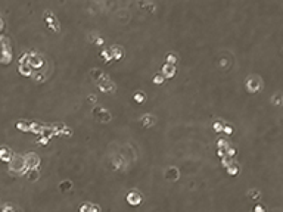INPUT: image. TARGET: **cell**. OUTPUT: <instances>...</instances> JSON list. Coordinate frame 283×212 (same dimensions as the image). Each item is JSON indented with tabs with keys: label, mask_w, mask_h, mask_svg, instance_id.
I'll return each instance as SVG.
<instances>
[{
	"label": "cell",
	"mask_w": 283,
	"mask_h": 212,
	"mask_svg": "<svg viewBox=\"0 0 283 212\" xmlns=\"http://www.w3.org/2000/svg\"><path fill=\"white\" fill-rule=\"evenodd\" d=\"M252 80H254V83H251L249 80H246V89L251 93H255V91H258L261 89V80L257 78V77H252Z\"/></svg>",
	"instance_id": "6"
},
{
	"label": "cell",
	"mask_w": 283,
	"mask_h": 212,
	"mask_svg": "<svg viewBox=\"0 0 283 212\" xmlns=\"http://www.w3.org/2000/svg\"><path fill=\"white\" fill-rule=\"evenodd\" d=\"M90 212H100L99 205H93V203H91V205H90Z\"/></svg>",
	"instance_id": "27"
},
{
	"label": "cell",
	"mask_w": 283,
	"mask_h": 212,
	"mask_svg": "<svg viewBox=\"0 0 283 212\" xmlns=\"http://www.w3.org/2000/svg\"><path fill=\"white\" fill-rule=\"evenodd\" d=\"M12 158H13V153H12V150L9 149V147H6V146L0 147V159H2V161H5V162H11Z\"/></svg>",
	"instance_id": "7"
},
{
	"label": "cell",
	"mask_w": 283,
	"mask_h": 212,
	"mask_svg": "<svg viewBox=\"0 0 283 212\" xmlns=\"http://www.w3.org/2000/svg\"><path fill=\"white\" fill-rule=\"evenodd\" d=\"M127 202H128L130 205H133V206H137V205H140V203L143 202V196H142L137 190H131V191L127 194Z\"/></svg>",
	"instance_id": "2"
},
{
	"label": "cell",
	"mask_w": 283,
	"mask_h": 212,
	"mask_svg": "<svg viewBox=\"0 0 283 212\" xmlns=\"http://www.w3.org/2000/svg\"><path fill=\"white\" fill-rule=\"evenodd\" d=\"M24 161H25V165H27V168H28V169L37 168V165L40 164V158L37 156L35 153H28L27 156L24 158Z\"/></svg>",
	"instance_id": "3"
},
{
	"label": "cell",
	"mask_w": 283,
	"mask_h": 212,
	"mask_svg": "<svg viewBox=\"0 0 283 212\" xmlns=\"http://www.w3.org/2000/svg\"><path fill=\"white\" fill-rule=\"evenodd\" d=\"M223 127H224V122H215L214 124L215 131H223Z\"/></svg>",
	"instance_id": "25"
},
{
	"label": "cell",
	"mask_w": 283,
	"mask_h": 212,
	"mask_svg": "<svg viewBox=\"0 0 283 212\" xmlns=\"http://www.w3.org/2000/svg\"><path fill=\"white\" fill-rule=\"evenodd\" d=\"M0 60H2V64H5V65H8L9 60H11V50H9L8 44L0 46Z\"/></svg>",
	"instance_id": "5"
},
{
	"label": "cell",
	"mask_w": 283,
	"mask_h": 212,
	"mask_svg": "<svg viewBox=\"0 0 283 212\" xmlns=\"http://www.w3.org/2000/svg\"><path fill=\"white\" fill-rule=\"evenodd\" d=\"M109 55H111V57L112 59H121L123 57V50L120 49V47H112L111 50H109Z\"/></svg>",
	"instance_id": "13"
},
{
	"label": "cell",
	"mask_w": 283,
	"mask_h": 212,
	"mask_svg": "<svg viewBox=\"0 0 283 212\" xmlns=\"http://www.w3.org/2000/svg\"><path fill=\"white\" fill-rule=\"evenodd\" d=\"M5 212H11V208H5Z\"/></svg>",
	"instance_id": "29"
},
{
	"label": "cell",
	"mask_w": 283,
	"mask_h": 212,
	"mask_svg": "<svg viewBox=\"0 0 283 212\" xmlns=\"http://www.w3.org/2000/svg\"><path fill=\"white\" fill-rule=\"evenodd\" d=\"M133 99H134L136 103H145L146 102V94L143 91H136L134 96H133Z\"/></svg>",
	"instance_id": "15"
},
{
	"label": "cell",
	"mask_w": 283,
	"mask_h": 212,
	"mask_svg": "<svg viewBox=\"0 0 283 212\" xmlns=\"http://www.w3.org/2000/svg\"><path fill=\"white\" fill-rule=\"evenodd\" d=\"M155 121H156V119H155V116L147 113V115H145V116L142 118V125H143L145 128H149V127H152V125L155 124Z\"/></svg>",
	"instance_id": "11"
},
{
	"label": "cell",
	"mask_w": 283,
	"mask_h": 212,
	"mask_svg": "<svg viewBox=\"0 0 283 212\" xmlns=\"http://www.w3.org/2000/svg\"><path fill=\"white\" fill-rule=\"evenodd\" d=\"M44 18H46V22H47V25H49V28H52L53 31H58V30H59V27L56 25V24H58L56 22V18H55V16H53L50 12H47V13H46Z\"/></svg>",
	"instance_id": "8"
},
{
	"label": "cell",
	"mask_w": 283,
	"mask_h": 212,
	"mask_svg": "<svg viewBox=\"0 0 283 212\" xmlns=\"http://www.w3.org/2000/svg\"><path fill=\"white\" fill-rule=\"evenodd\" d=\"M153 81H155V84H162V83H164V77H162V75H155V77H153Z\"/></svg>",
	"instance_id": "24"
},
{
	"label": "cell",
	"mask_w": 283,
	"mask_h": 212,
	"mask_svg": "<svg viewBox=\"0 0 283 212\" xmlns=\"http://www.w3.org/2000/svg\"><path fill=\"white\" fill-rule=\"evenodd\" d=\"M90 205L91 203H84L80 206V212H90Z\"/></svg>",
	"instance_id": "20"
},
{
	"label": "cell",
	"mask_w": 283,
	"mask_h": 212,
	"mask_svg": "<svg viewBox=\"0 0 283 212\" xmlns=\"http://www.w3.org/2000/svg\"><path fill=\"white\" fill-rule=\"evenodd\" d=\"M229 147V145H227V140H224V139H220L218 140V149H227Z\"/></svg>",
	"instance_id": "19"
},
{
	"label": "cell",
	"mask_w": 283,
	"mask_h": 212,
	"mask_svg": "<svg viewBox=\"0 0 283 212\" xmlns=\"http://www.w3.org/2000/svg\"><path fill=\"white\" fill-rule=\"evenodd\" d=\"M38 169L37 168H33V169H28L27 171V177H28V180L30 181H35V180H38Z\"/></svg>",
	"instance_id": "14"
},
{
	"label": "cell",
	"mask_w": 283,
	"mask_h": 212,
	"mask_svg": "<svg viewBox=\"0 0 283 212\" xmlns=\"http://www.w3.org/2000/svg\"><path fill=\"white\" fill-rule=\"evenodd\" d=\"M249 196L254 197V199H258V197H260V191H258V190H252V191L249 193Z\"/></svg>",
	"instance_id": "26"
},
{
	"label": "cell",
	"mask_w": 283,
	"mask_h": 212,
	"mask_svg": "<svg viewBox=\"0 0 283 212\" xmlns=\"http://www.w3.org/2000/svg\"><path fill=\"white\" fill-rule=\"evenodd\" d=\"M165 178L170 180V181H177L179 180V169L174 167H171L167 169V172H165Z\"/></svg>",
	"instance_id": "9"
},
{
	"label": "cell",
	"mask_w": 283,
	"mask_h": 212,
	"mask_svg": "<svg viewBox=\"0 0 283 212\" xmlns=\"http://www.w3.org/2000/svg\"><path fill=\"white\" fill-rule=\"evenodd\" d=\"M254 212H265V208H264V205H261V203L255 205V208H254Z\"/></svg>",
	"instance_id": "23"
},
{
	"label": "cell",
	"mask_w": 283,
	"mask_h": 212,
	"mask_svg": "<svg viewBox=\"0 0 283 212\" xmlns=\"http://www.w3.org/2000/svg\"><path fill=\"white\" fill-rule=\"evenodd\" d=\"M167 62H168L170 65H174V64L177 62V59H176V56L174 55H168L167 56Z\"/></svg>",
	"instance_id": "21"
},
{
	"label": "cell",
	"mask_w": 283,
	"mask_h": 212,
	"mask_svg": "<svg viewBox=\"0 0 283 212\" xmlns=\"http://www.w3.org/2000/svg\"><path fill=\"white\" fill-rule=\"evenodd\" d=\"M230 162H232V161H230V158H229V156H224V158H223V165H224V167H227V165H229Z\"/></svg>",
	"instance_id": "28"
},
{
	"label": "cell",
	"mask_w": 283,
	"mask_h": 212,
	"mask_svg": "<svg viewBox=\"0 0 283 212\" xmlns=\"http://www.w3.org/2000/svg\"><path fill=\"white\" fill-rule=\"evenodd\" d=\"M93 116L96 118V121H99V122H102V124L111 121V113L106 111L105 108H102V106H97V108L93 109Z\"/></svg>",
	"instance_id": "1"
},
{
	"label": "cell",
	"mask_w": 283,
	"mask_h": 212,
	"mask_svg": "<svg viewBox=\"0 0 283 212\" xmlns=\"http://www.w3.org/2000/svg\"><path fill=\"white\" fill-rule=\"evenodd\" d=\"M59 187H61L62 191H68V190L72 187V183H71V181H62V183L59 184Z\"/></svg>",
	"instance_id": "17"
},
{
	"label": "cell",
	"mask_w": 283,
	"mask_h": 212,
	"mask_svg": "<svg viewBox=\"0 0 283 212\" xmlns=\"http://www.w3.org/2000/svg\"><path fill=\"white\" fill-rule=\"evenodd\" d=\"M19 72H21L22 75H25V77H30V75H31V68L28 67L27 64H25V65H19Z\"/></svg>",
	"instance_id": "16"
},
{
	"label": "cell",
	"mask_w": 283,
	"mask_h": 212,
	"mask_svg": "<svg viewBox=\"0 0 283 212\" xmlns=\"http://www.w3.org/2000/svg\"><path fill=\"white\" fill-rule=\"evenodd\" d=\"M162 74L167 77V78H171V77H174L176 75V68H174V65H170V64H165L164 65V68H162Z\"/></svg>",
	"instance_id": "10"
},
{
	"label": "cell",
	"mask_w": 283,
	"mask_h": 212,
	"mask_svg": "<svg viewBox=\"0 0 283 212\" xmlns=\"http://www.w3.org/2000/svg\"><path fill=\"white\" fill-rule=\"evenodd\" d=\"M99 89L102 90V91H105V93H114L115 91V84H114L112 81H109L108 78L103 77L99 81Z\"/></svg>",
	"instance_id": "4"
},
{
	"label": "cell",
	"mask_w": 283,
	"mask_h": 212,
	"mask_svg": "<svg viewBox=\"0 0 283 212\" xmlns=\"http://www.w3.org/2000/svg\"><path fill=\"white\" fill-rule=\"evenodd\" d=\"M16 128H19L21 131H30V125L27 122H18L16 124Z\"/></svg>",
	"instance_id": "18"
},
{
	"label": "cell",
	"mask_w": 283,
	"mask_h": 212,
	"mask_svg": "<svg viewBox=\"0 0 283 212\" xmlns=\"http://www.w3.org/2000/svg\"><path fill=\"white\" fill-rule=\"evenodd\" d=\"M223 131H224L226 134H232V133H233V127H232V125H227V124H224Z\"/></svg>",
	"instance_id": "22"
},
{
	"label": "cell",
	"mask_w": 283,
	"mask_h": 212,
	"mask_svg": "<svg viewBox=\"0 0 283 212\" xmlns=\"http://www.w3.org/2000/svg\"><path fill=\"white\" fill-rule=\"evenodd\" d=\"M226 168H227V174L229 175H238L239 174V167H238V164H235V162H230Z\"/></svg>",
	"instance_id": "12"
}]
</instances>
